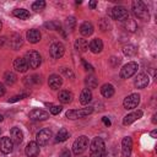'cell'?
Returning a JSON list of instances; mask_svg holds the SVG:
<instances>
[{
  "label": "cell",
  "mask_w": 157,
  "mask_h": 157,
  "mask_svg": "<svg viewBox=\"0 0 157 157\" xmlns=\"http://www.w3.org/2000/svg\"><path fill=\"white\" fill-rule=\"evenodd\" d=\"M90 157H105V145L102 137H94L90 147Z\"/></svg>",
  "instance_id": "obj_1"
},
{
  "label": "cell",
  "mask_w": 157,
  "mask_h": 157,
  "mask_svg": "<svg viewBox=\"0 0 157 157\" xmlns=\"http://www.w3.org/2000/svg\"><path fill=\"white\" fill-rule=\"evenodd\" d=\"M131 7H132V13L135 15V17H137L139 20H142V21H148L150 12L142 1H140V0L132 1Z\"/></svg>",
  "instance_id": "obj_2"
},
{
  "label": "cell",
  "mask_w": 157,
  "mask_h": 157,
  "mask_svg": "<svg viewBox=\"0 0 157 157\" xmlns=\"http://www.w3.org/2000/svg\"><path fill=\"white\" fill-rule=\"evenodd\" d=\"M25 60H26L28 67H31V69H37L42 64V58H40L39 53L36 52V50L27 52L26 55H25Z\"/></svg>",
  "instance_id": "obj_3"
},
{
  "label": "cell",
  "mask_w": 157,
  "mask_h": 157,
  "mask_svg": "<svg viewBox=\"0 0 157 157\" xmlns=\"http://www.w3.org/2000/svg\"><path fill=\"white\" fill-rule=\"evenodd\" d=\"M92 112H93V108L92 107L81 108V109H71V110H67L66 112V118L67 119H71V120L81 119V118H85V117L90 115Z\"/></svg>",
  "instance_id": "obj_4"
},
{
  "label": "cell",
  "mask_w": 157,
  "mask_h": 157,
  "mask_svg": "<svg viewBox=\"0 0 157 157\" xmlns=\"http://www.w3.org/2000/svg\"><path fill=\"white\" fill-rule=\"evenodd\" d=\"M87 147H88V139L86 136H83V135L82 136H78L74 141V144H72V151L77 156L81 155V153H83Z\"/></svg>",
  "instance_id": "obj_5"
},
{
  "label": "cell",
  "mask_w": 157,
  "mask_h": 157,
  "mask_svg": "<svg viewBox=\"0 0 157 157\" xmlns=\"http://www.w3.org/2000/svg\"><path fill=\"white\" fill-rule=\"evenodd\" d=\"M137 69H139L137 63L130 61V63L125 64V65L120 69V77H121V78H129V77H131L132 75L136 74Z\"/></svg>",
  "instance_id": "obj_6"
},
{
  "label": "cell",
  "mask_w": 157,
  "mask_h": 157,
  "mask_svg": "<svg viewBox=\"0 0 157 157\" xmlns=\"http://www.w3.org/2000/svg\"><path fill=\"white\" fill-rule=\"evenodd\" d=\"M112 17L114 20H117V21L124 22V21H126L129 18V12L124 6H115L112 10Z\"/></svg>",
  "instance_id": "obj_7"
},
{
  "label": "cell",
  "mask_w": 157,
  "mask_h": 157,
  "mask_svg": "<svg viewBox=\"0 0 157 157\" xmlns=\"http://www.w3.org/2000/svg\"><path fill=\"white\" fill-rule=\"evenodd\" d=\"M139 103H140V94L131 93L128 97H125V99L123 102V105H124L125 109H134L139 105Z\"/></svg>",
  "instance_id": "obj_8"
},
{
  "label": "cell",
  "mask_w": 157,
  "mask_h": 157,
  "mask_svg": "<svg viewBox=\"0 0 157 157\" xmlns=\"http://www.w3.org/2000/svg\"><path fill=\"white\" fill-rule=\"evenodd\" d=\"M65 53V47L60 43V42H56V43H53L49 48V54L52 58L54 59H60Z\"/></svg>",
  "instance_id": "obj_9"
},
{
  "label": "cell",
  "mask_w": 157,
  "mask_h": 157,
  "mask_svg": "<svg viewBox=\"0 0 157 157\" xmlns=\"http://www.w3.org/2000/svg\"><path fill=\"white\" fill-rule=\"evenodd\" d=\"M36 139H37V144L39 146H44V145H47L50 141V139H52V131L49 129H42V130H39L37 132V137Z\"/></svg>",
  "instance_id": "obj_10"
},
{
  "label": "cell",
  "mask_w": 157,
  "mask_h": 157,
  "mask_svg": "<svg viewBox=\"0 0 157 157\" xmlns=\"http://www.w3.org/2000/svg\"><path fill=\"white\" fill-rule=\"evenodd\" d=\"M7 44H9L13 50H17V49H20V48L22 47L23 39H22V37H21L18 33H11L10 37H9V39H7Z\"/></svg>",
  "instance_id": "obj_11"
},
{
  "label": "cell",
  "mask_w": 157,
  "mask_h": 157,
  "mask_svg": "<svg viewBox=\"0 0 157 157\" xmlns=\"http://www.w3.org/2000/svg\"><path fill=\"white\" fill-rule=\"evenodd\" d=\"M28 117H29V119L37 120V121H39V120H47V119L49 118V113L45 112V110H43V109L34 108V109H32V110L29 112Z\"/></svg>",
  "instance_id": "obj_12"
},
{
  "label": "cell",
  "mask_w": 157,
  "mask_h": 157,
  "mask_svg": "<svg viewBox=\"0 0 157 157\" xmlns=\"http://www.w3.org/2000/svg\"><path fill=\"white\" fill-rule=\"evenodd\" d=\"M12 150H13V142H12V140L10 137H7V136L1 137L0 139V151L2 153L7 155V153H11Z\"/></svg>",
  "instance_id": "obj_13"
},
{
  "label": "cell",
  "mask_w": 157,
  "mask_h": 157,
  "mask_svg": "<svg viewBox=\"0 0 157 157\" xmlns=\"http://www.w3.org/2000/svg\"><path fill=\"white\" fill-rule=\"evenodd\" d=\"M132 150V140L129 136H125L121 140V155L123 157H129Z\"/></svg>",
  "instance_id": "obj_14"
},
{
  "label": "cell",
  "mask_w": 157,
  "mask_h": 157,
  "mask_svg": "<svg viewBox=\"0 0 157 157\" xmlns=\"http://www.w3.org/2000/svg\"><path fill=\"white\" fill-rule=\"evenodd\" d=\"M148 82H150L148 75L145 74V72H140V74L136 76L135 81H134V85H135L136 88H145V87L148 85Z\"/></svg>",
  "instance_id": "obj_15"
},
{
  "label": "cell",
  "mask_w": 157,
  "mask_h": 157,
  "mask_svg": "<svg viewBox=\"0 0 157 157\" xmlns=\"http://www.w3.org/2000/svg\"><path fill=\"white\" fill-rule=\"evenodd\" d=\"M26 156L27 157H37L39 155V145L34 141H31L27 144L26 148H25Z\"/></svg>",
  "instance_id": "obj_16"
},
{
  "label": "cell",
  "mask_w": 157,
  "mask_h": 157,
  "mask_svg": "<svg viewBox=\"0 0 157 157\" xmlns=\"http://www.w3.org/2000/svg\"><path fill=\"white\" fill-rule=\"evenodd\" d=\"M10 135H11L10 139L12 140L13 144L20 145L22 142V140H23V132H22V130L20 128H12L10 130Z\"/></svg>",
  "instance_id": "obj_17"
},
{
  "label": "cell",
  "mask_w": 157,
  "mask_h": 157,
  "mask_svg": "<svg viewBox=\"0 0 157 157\" xmlns=\"http://www.w3.org/2000/svg\"><path fill=\"white\" fill-rule=\"evenodd\" d=\"M26 38L28 39L29 43H33V44H34V43H38V42L40 40L42 34H40V32H39L38 29L32 28V29L27 31V33H26Z\"/></svg>",
  "instance_id": "obj_18"
},
{
  "label": "cell",
  "mask_w": 157,
  "mask_h": 157,
  "mask_svg": "<svg viewBox=\"0 0 157 157\" xmlns=\"http://www.w3.org/2000/svg\"><path fill=\"white\" fill-rule=\"evenodd\" d=\"M141 117H142V110L132 112V113H130V114H128V115L124 117V119H123V124H124V125H130L131 123L136 121V120L140 119Z\"/></svg>",
  "instance_id": "obj_19"
},
{
  "label": "cell",
  "mask_w": 157,
  "mask_h": 157,
  "mask_svg": "<svg viewBox=\"0 0 157 157\" xmlns=\"http://www.w3.org/2000/svg\"><path fill=\"white\" fill-rule=\"evenodd\" d=\"M88 48H90V50H91L93 54H98V53H101L102 49H103V42H102L99 38H94V39H92V40L90 42Z\"/></svg>",
  "instance_id": "obj_20"
},
{
  "label": "cell",
  "mask_w": 157,
  "mask_h": 157,
  "mask_svg": "<svg viewBox=\"0 0 157 157\" xmlns=\"http://www.w3.org/2000/svg\"><path fill=\"white\" fill-rule=\"evenodd\" d=\"M48 83H49V87L52 90H59L63 85V78L59 76V75H50L49 76V80H48Z\"/></svg>",
  "instance_id": "obj_21"
},
{
  "label": "cell",
  "mask_w": 157,
  "mask_h": 157,
  "mask_svg": "<svg viewBox=\"0 0 157 157\" xmlns=\"http://www.w3.org/2000/svg\"><path fill=\"white\" fill-rule=\"evenodd\" d=\"M13 69L18 72H26L28 70V65H27L25 58H16L13 61Z\"/></svg>",
  "instance_id": "obj_22"
},
{
  "label": "cell",
  "mask_w": 157,
  "mask_h": 157,
  "mask_svg": "<svg viewBox=\"0 0 157 157\" xmlns=\"http://www.w3.org/2000/svg\"><path fill=\"white\" fill-rule=\"evenodd\" d=\"M23 82H25L26 87H33V86L39 85L42 82V80H40L39 75H31V76H26L23 78Z\"/></svg>",
  "instance_id": "obj_23"
},
{
  "label": "cell",
  "mask_w": 157,
  "mask_h": 157,
  "mask_svg": "<svg viewBox=\"0 0 157 157\" xmlns=\"http://www.w3.org/2000/svg\"><path fill=\"white\" fill-rule=\"evenodd\" d=\"M80 33H81L82 36H85V37L91 36V34L93 33V25H92L91 22H88V21L83 22V23L80 26Z\"/></svg>",
  "instance_id": "obj_24"
},
{
  "label": "cell",
  "mask_w": 157,
  "mask_h": 157,
  "mask_svg": "<svg viewBox=\"0 0 157 157\" xmlns=\"http://www.w3.org/2000/svg\"><path fill=\"white\" fill-rule=\"evenodd\" d=\"M92 101V92L88 88H83L80 94V103L81 104H88Z\"/></svg>",
  "instance_id": "obj_25"
},
{
  "label": "cell",
  "mask_w": 157,
  "mask_h": 157,
  "mask_svg": "<svg viewBox=\"0 0 157 157\" xmlns=\"http://www.w3.org/2000/svg\"><path fill=\"white\" fill-rule=\"evenodd\" d=\"M114 86L113 85H110V83H104L102 87H101V93H102V96L103 97H105V98H109V97H112L113 94H114Z\"/></svg>",
  "instance_id": "obj_26"
},
{
  "label": "cell",
  "mask_w": 157,
  "mask_h": 157,
  "mask_svg": "<svg viewBox=\"0 0 157 157\" xmlns=\"http://www.w3.org/2000/svg\"><path fill=\"white\" fill-rule=\"evenodd\" d=\"M75 49H76L77 52H80V53L86 52V50L88 49V42H87L86 39H83V38L76 39V40H75Z\"/></svg>",
  "instance_id": "obj_27"
},
{
  "label": "cell",
  "mask_w": 157,
  "mask_h": 157,
  "mask_svg": "<svg viewBox=\"0 0 157 157\" xmlns=\"http://www.w3.org/2000/svg\"><path fill=\"white\" fill-rule=\"evenodd\" d=\"M58 98H59V101H60L61 103L67 104V103H70V102L72 101L74 96H72V93H71L70 91H61V92H59Z\"/></svg>",
  "instance_id": "obj_28"
},
{
  "label": "cell",
  "mask_w": 157,
  "mask_h": 157,
  "mask_svg": "<svg viewBox=\"0 0 157 157\" xmlns=\"http://www.w3.org/2000/svg\"><path fill=\"white\" fill-rule=\"evenodd\" d=\"M123 53L126 56H134L137 53V47L134 45V44H125L123 47Z\"/></svg>",
  "instance_id": "obj_29"
},
{
  "label": "cell",
  "mask_w": 157,
  "mask_h": 157,
  "mask_svg": "<svg viewBox=\"0 0 157 157\" xmlns=\"http://www.w3.org/2000/svg\"><path fill=\"white\" fill-rule=\"evenodd\" d=\"M69 136H70L69 131H67L65 128H63V129H60V130L56 132V137H55V140H56L58 142H64V141H66V140L69 139Z\"/></svg>",
  "instance_id": "obj_30"
},
{
  "label": "cell",
  "mask_w": 157,
  "mask_h": 157,
  "mask_svg": "<svg viewBox=\"0 0 157 157\" xmlns=\"http://www.w3.org/2000/svg\"><path fill=\"white\" fill-rule=\"evenodd\" d=\"M12 13H13L15 17H17L20 20H27L29 17V12L25 9H15Z\"/></svg>",
  "instance_id": "obj_31"
},
{
  "label": "cell",
  "mask_w": 157,
  "mask_h": 157,
  "mask_svg": "<svg viewBox=\"0 0 157 157\" xmlns=\"http://www.w3.org/2000/svg\"><path fill=\"white\" fill-rule=\"evenodd\" d=\"M76 27V18L74 16H69L66 20H65V28L66 31L69 32H72Z\"/></svg>",
  "instance_id": "obj_32"
},
{
  "label": "cell",
  "mask_w": 157,
  "mask_h": 157,
  "mask_svg": "<svg viewBox=\"0 0 157 157\" xmlns=\"http://www.w3.org/2000/svg\"><path fill=\"white\" fill-rule=\"evenodd\" d=\"M123 26H124V28H125L126 31H129V32H135V31L137 29L136 22H135L134 20H130V18H128L126 21H124V22H123Z\"/></svg>",
  "instance_id": "obj_33"
},
{
  "label": "cell",
  "mask_w": 157,
  "mask_h": 157,
  "mask_svg": "<svg viewBox=\"0 0 157 157\" xmlns=\"http://www.w3.org/2000/svg\"><path fill=\"white\" fill-rule=\"evenodd\" d=\"M4 80H5V82L7 83V85H13L16 81H17V76L12 72V71H7V72H5V75H4Z\"/></svg>",
  "instance_id": "obj_34"
},
{
  "label": "cell",
  "mask_w": 157,
  "mask_h": 157,
  "mask_svg": "<svg viewBox=\"0 0 157 157\" xmlns=\"http://www.w3.org/2000/svg\"><path fill=\"white\" fill-rule=\"evenodd\" d=\"M85 83H86V86L88 87V90H90V88H96V87H97V78H96L93 75L86 76Z\"/></svg>",
  "instance_id": "obj_35"
},
{
  "label": "cell",
  "mask_w": 157,
  "mask_h": 157,
  "mask_svg": "<svg viewBox=\"0 0 157 157\" xmlns=\"http://www.w3.org/2000/svg\"><path fill=\"white\" fill-rule=\"evenodd\" d=\"M44 7H45V1H43V0H38V1H34L32 4V10H34L36 12L44 10Z\"/></svg>",
  "instance_id": "obj_36"
},
{
  "label": "cell",
  "mask_w": 157,
  "mask_h": 157,
  "mask_svg": "<svg viewBox=\"0 0 157 157\" xmlns=\"http://www.w3.org/2000/svg\"><path fill=\"white\" fill-rule=\"evenodd\" d=\"M44 26L48 29H54V31H61V25L56 21H50V22H45Z\"/></svg>",
  "instance_id": "obj_37"
},
{
  "label": "cell",
  "mask_w": 157,
  "mask_h": 157,
  "mask_svg": "<svg viewBox=\"0 0 157 157\" xmlns=\"http://www.w3.org/2000/svg\"><path fill=\"white\" fill-rule=\"evenodd\" d=\"M99 28H101L102 31H109L110 23H109L108 18H102V20H101V22H99Z\"/></svg>",
  "instance_id": "obj_38"
},
{
  "label": "cell",
  "mask_w": 157,
  "mask_h": 157,
  "mask_svg": "<svg viewBox=\"0 0 157 157\" xmlns=\"http://www.w3.org/2000/svg\"><path fill=\"white\" fill-rule=\"evenodd\" d=\"M61 70V74L65 76V77H69V78H74V72H72V70L71 69H69V67H61L60 69Z\"/></svg>",
  "instance_id": "obj_39"
},
{
  "label": "cell",
  "mask_w": 157,
  "mask_h": 157,
  "mask_svg": "<svg viewBox=\"0 0 157 157\" xmlns=\"http://www.w3.org/2000/svg\"><path fill=\"white\" fill-rule=\"evenodd\" d=\"M28 96V93H21V94H16V96H13V97H11L10 99H9V102H17V101H20V99H23L25 97H27Z\"/></svg>",
  "instance_id": "obj_40"
},
{
  "label": "cell",
  "mask_w": 157,
  "mask_h": 157,
  "mask_svg": "<svg viewBox=\"0 0 157 157\" xmlns=\"http://www.w3.org/2000/svg\"><path fill=\"white\" fill-rule=\"evenodd\" d=\"M61 107L60 105H52V108H50V113L53 114V115H56V114H59L60 112H61Z\"/></svg>",
  "instance_id": "obj_41"
},
{
  "label": "cell",
  "mask_w": 157,
  "mask_h": 157,
  "mask_svg": "<svg viewBox=\"0 0 157 157\" xmlns=\"http://www.w3.org/2000/svg\"><path fill=\"white\" fill-rule=\"evenodd\" d=\"M109 61H110V64H112L113 67H117V66L120 64V59H119V58H115V56H112V58L109 59Z\"/></svg>",
  "instance_id": "obj_42"
},
{
  "label": "cell",
  "mask_w": 157,
  "mask_h": 157,
  "mask_svg": "<svg viewBox=\"0 0 157 157\" xmlns=\"http://www.w3.org/2000/svg\"><path fill=\"white\" fill-rule=\"evenodd\" d=\"M82 65H83V67H85V70H87V71H93V67H92V65H90L86 60H83L82 59Z\"/></svg>",
  "instance_id": "obj_43"
},
{
  "label": "cell",
  "mask_w": 157,
  "mask_h": 157,
  "mask_svg": "<svg viewBox=\"0 0 157 157\" xmlns=\"http://www.w3.org/2000/svg\"><path fill=\"white\" fill-rule=\"evenodd\" d=\"M59 157H71V152H70L69 150H66V148H65V150H63V151H61V153H60V156H59Z\"/></svg>",
  "instance_id": "obj_44"
},
{
  "label": "cell",
  "mask_w": 157,
  "mask_h": 157,
  "mask_svg": "<svg viewBox=\"0 0 157 157\" xmlns=\"http://www.w3.org/2000/svg\"><path fill=\"white\" fill-rule=\"evenodd\" d=\"M7 44V38L6 37H0V47H5Z\"/></svg>",
  "instance_id": "obj_45"
},
{
  "label": "cell",
  "mask_w": 157,
  "mask_h": 157,
  "mask_svg": "<svg viewBox=\"0 0 157 157\" xmlns=\"http://www.w3.org/2000/svg\"><path fill=\"white\" fill-rule=\"evenodd\" d=\"M5 92H6V88H5V86L0 82V97H2V96L5 94Z\"/></svg>",
  "instance_id": "obj_46"
},
{
  "label": "cell",
  "mask_w": 157,
  "mask_h": 157,
  "mask_svg": "<svg viewBox=\"0 0 157 157\" xmlns=\"http://www.w3.org/2000/svg\"><path fill=\"white\" fill-rule=\"evenodd\" d=\"M102 121L104 123L105 126H110V120H109L107 117H103V118H102Z\"/></svg>",
  "instance_id": "obj_47"
},
{
  "label": "cell",
  "mask_w": 157,
  "mask_h": 157,
  "mask_svg": "<svg viewBox=\"0 0 157 157\" xmlns=\"http://www.w3.org/2000/svg\"><path fill=\"white\" fill-rule=\"evenodd\" d=\"M90 7H92V9H94L96 7V5H97V1H90Z\"/></svg>",
  "instance_id": "obj_48"
},
{
  "label": "cell",
  "mask_w": 157,
  "mask_h": 157,
  "mask_svg": "<svg viewBox=\"0 0 157 157\" xmlns=\"http://www.w3.org/2000/svg\"><path fill=\"white\" fill-rule=\"evenodd\" d=\"M156 118H157V114H153V115H152V123H153V124L157 123V119H156Z\"/></svg>",
  "instance_id": "obj_49"
},
{
  "label": "cell",
  "mask_w": 157,
  "mask_h": 157,
  "mask_svg": "<svg viewBox=\"0 0 157 157\" xmlns=\"http://www.w3.org/2000/svg\"><path fill=\"white\" fill-rule=\"evenodd\" d=\"M151 136H152V137H153V139H155V137H156V136H157V130H153V131H152V132H151Z\"/></svg>",
  "instance_id": "obj_50"
},
{
  "label": "cell",
  "mask_w": 157,
  "mask_h": 157,
  "mask_svg": "<svg viewBox=\"0 0 157 157\" xmlns=\"http://www.w3.org/2000/svg\"><path fill=\"white\" fill-rule=\"evenodd\" d=\"M2 119H4V118H2V115L0 114V121H2Z\"/></svg>",
  "instance_id": "obj_51"
},
{
  "label": "cell",
  "mask_w": 157,
  "mask_h": 157,
  "mask_svg": "<svg viewBox=\"0 0 157 157\" xmlns=\"http://www.w3.org/2000/svg\"><path fill=\"white\" fill-rule=\"evenodd\" d=\"M1 27H2V23H1V21H0V29H1Z\"/></svg>",
  "instance_id": "obj_52"
},
{
  "label": "cell",
  "mask_w": 157,
  "mask_h": 157,
  "mask_svg": "<svg viewBox=\"0 0 157 157\" xmlns=\"http://www.w3.org/2000/svg\"><path fill=\"white\" fill-rule=\"evenodd\" d=\"M0 134H1V129H0Z\"/></svg>",
  "instance_id": "obj_53"
}]
</instances>
